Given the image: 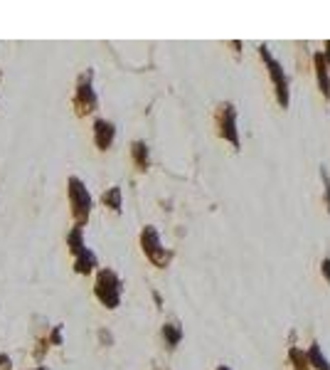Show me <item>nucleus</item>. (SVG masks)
<instances>
[{"label": "nucleus", "mask_w": 330, "mask_h": 370, "mask_svg": "<svg viewBox=\"0 0 330 370\" xmlns=\"http://www.w3.org/2000/svg\"><path fill=\"white\" fill-rule=\"evenodd\" d=\"M320 274L325 276V282L330 284V257H328V259H323V262H320Z\"/></svg>", "instance_id": "nucleus-16"}, {"label": "nucleus", "mask_w": 330, "mask_h": 370, "mask_svg": "<svg viewBox=\"0 0 330 370\" xmlns=\"http://www.w3.org/2000/svg\"><path fill=\"white\" fill-rule=\"evenodd\" d=\"M97 146L101 148V151H106L111 146V141H113V136H116V128H113V124H109V121H97Z\"/></svg>", "instance_id": "nucleus-7"}, {"label": "nucleus", "mask_w": 330, "mask_h": 370, "mask_svg": "<svg viewBox=\"0 0 330 370\" xmlns=\"http://www.w3.org/2000/svg\"><path fill=\"white\" fill-rule=\"evenodd\" d=\"M97 296L109 309H116L119 306V299H121V282H119V276L113 274V271L104 269L99 274L97 279Z\"/></svg>", "instance_id": "nucleus-3"}, {"label": "nucleus", "mask_w": 330, "mask_h": 370, "mask_svg": "<svg viewBox=\"0 0 330 370\" xmlns=\"http://www.w3.org/2000/svg\"><path fill=\"white\" fill-rule=\"evenodd\" d=\"M320 178H323V190H325V210L330 215V175L325 168H320Z\"/></svg>", "instance_id": "nucleus-15"}, {"label": "nucleus", "mask_w": 330, "mask_h": 370, "mask_svg": "<svg viewBox=\"0 0 330 370\" xmlns=\"http://www.w3.org/2000/svg\"><path fill=\"white\" fill-rule=\"evenodd\" d=\"M313 67H316L318 89H320L323 99H330V74H328V62L323 59V52H316V55H313Z\"/></svg>", "instance_id": "nucleus-6"}, {"label": "nucleus", "mask_w": 330, "mask_h": 370, "mask_svg": "<svg viewBox=\"0 0 330 370\" xmlns=\"http://www.w3.org/2000/svg\"><path fill=\"white\" fill-rule=\"evenodd\" d=\"M94 264H97V259H94V255L84 249L82 255H79V259H77V271H82V274H86V271H91V269H94Z\"/></svg>", "instance_id": "nucleus-13"}, {"label": "nucleus", "mask_w": 330, "mask_h": 370, "mask_svg": "<svg viewBox=\"0 0 330 370\" xmlns=\"http://www.w3.org/2000/svg\"><path fill=\"white\" fill-rule=\"evenodd\" d=\"M217 370H232L229 365H217Z\"/></svg>", "instance_id": "nucleus-18"}, {"label": "nucleus", "mask_w": 330, "mask_h": 370, "mask_svg": "<svg viewBox=\"0 0 330 370\" xmlns=\"http://www.w3.org/2000/svg\"><path fill=\"white\" fill-rule=\"evenodd\" d=\"M215 124H217V133L220 138L229 141L234 148H239V128H237V109L229 101H222L215 111Z\"/></svg>", "instance_id": "nucleus-2"}, {"label": "nucleus", "mask_w": 330, "mask_h": 370, "mask_svg": "<svg viewBox=\"0 0 330 370\" xmlns=\"http://www.w3.org/2000/svg\"><path fill=\"white\" fill-rule=\"evenodd\" d=\"M140 244H143V252L146 257L151 259L155 267H165L168 262H170V252H165V247L160 244V237H158V232L155 227H146L143 229V235H140Z\"/></svg>", "instance_id": "nucleus-4"}, {"label": "nucleus", "mask_w": 330, "mask_h": 370, "mask_svg": "<svg viewBox=\"0 0 330 370\" xmlns=\"http://www.w3.org/2000/svg\"><path fill=\"white\" fill-rule=\"evenodd\" d=\"M323 59H325V62H330V40L325 42V50H323Z\"/></svg>", "instance_id": "nucleus-17"}, {"label": "nucleus", "mask_w": 330, "mask_h": 370, "mask_svg": "<svg viewBox=\"0 0 330 370\" xmlns=\"http://www.w3.org/2000/svg\"><path fill=\"white\" fill-rule=\"evenodd\" d=\"M131 153H133V160H136V166L140 168V171H146L148 168V146L146 143L136 141L133 146H131Z\"/></svg>", "instance_id": "nucleus-12"}, {"label": "nucleus", "mask_w": 330, "mask_h": 370, "mask_svg": "<svg viewBox=\"0 0 330 370\" xmlns=\"http://www.w3.org/2000/svg\"><path fill=\"white\" fill-rule=\"evenodd\" d=\"M259 57L264 59V64L269 67V77L274 82V91H276V101L281 109H289V101H291V91H289V79L284 74V67L278 64L271 55V50L266 44H259Z\"/></svg>", "instance_id": "nucleus-1"}, {"label": "nucleus", "mask_w": 330, "mask_h": 370, "mask_svg": "<svg viewBox=\"0 0 330 370\" xmlns=\"http://www.w3.org/2000/svg\"><path fill=\"white\" fill-rule=\"evenodd\" d=\"M308 363H311V368L316 370H330V360L323 353H320V345L318 343H311V348H308Z\"/></svg>", "instance_id": "nucleus-9"}, {"label": "nucleus", "mask_w": 330, "mask_h": 370, "mask_svg": "<svg viewBox=\"0 0 330 370\" xmlns=\"http://www.w3.org/2000/svg\"><path fill=\"white\" fill-rule=\"evenodd\" d=\"M163 338L168 343V348H175L182 338V326L180 323H165L163 326Z\"/></svg>", "instance_id": "nucleus-11"}, {"label": "nucleus", "mask_w": 330, "mask_h": 370, "mask_svg": "<svg viewBox=\"0 0 330 370\" xmlns=\"http://www.w3.org/2000/svg\"><path fill=\"white\" fill-rule=\"evenodd\" d=\"M289 360H291V365H293V370H311V363H308V356H305L303 348L291 345L289 348Z\"/></svg>", "instance_id": "nucleus-10"}, {"label": "nucleus", "mask_w": 330, "mask_h": 370, "mask_svg": "<svg viewBox=\"0 0 330 370\" xmlns=\"http://www.w3.org/2000/svg\"><path fill=\"white\" fill-rule=\"evenodd\" d=\"M77 106H79L82 114L94 111V106H97V97H94V91H91L89 82H86V84H79V91H77Z\"/></svg>", "instance_id": "nucleus-8"}, {"label": "nucleus", "mask_w": 330, "mask_h": 370, "mask_svg": "<svg viewBox=\"0 0 330 370\" xmlns=\"http://www.w3.org/2000/svg\"><path fill=\"white\" fill-rule=\"evenodd\" d=\"M104 205H109L111 210H121V190L119 188H111L109 193H104Z\"/></svg>", "instance_id": "nucleus-14"}, {"label": "nucleus", "mask_w": 330, "mask_h": 370, "mask_svg": "<svg viewBox=\"0 0 330 370\" xmlns=\"http://www.w3.org/2000/svg\"><path fill=\"white\" fill-rule=\"evenodd\" d=\"M69 185H72V205H74V215L79 217V222H84V220L89 217V210H91V198H89L86 188H84L77 178H72Z\"/></svg>", "instance_id": "nucleus-5"}]
</instances>
